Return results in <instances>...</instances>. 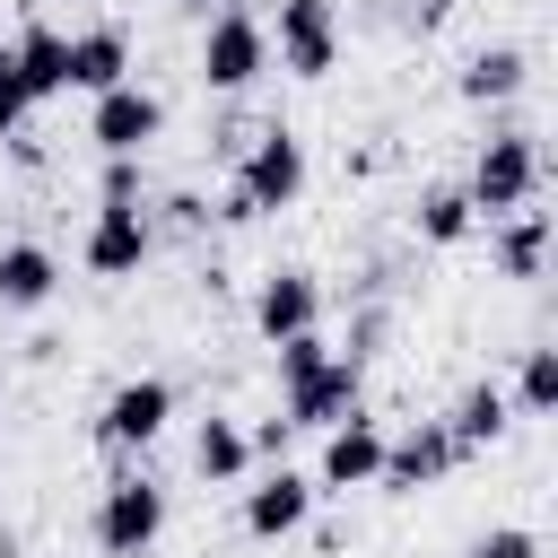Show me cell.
<instances>
[{
  "label": "cell",
  "mask_w": 558,
  "mask_h": 558,
  "mask_svg": "<svg viewBox=\"0 0 558 558\" xmlns=\"http://www.w3.org/2000/svg\"><path fill=\"white\" fill-rule=\"evenodd\" d=\"M471 218H514V209H532V192H541V140L532 131H514V122H497L488 140H480V157H471Z\"/></svg>",
  "instance_id": "1"
},
{
  "label": "cell",
  "mask_w": 558,
  "mask_h": 558,
  "mask_svg": "<svg viewBox=\"0 0 558 558\" xmlns=\"http://www.w3.org/2000/svg\"><path fill=\"white\" fill-rule=\"evenodd\" d=\"M262 70H270V26H262L244 0H227V9L201 26V87H209V96H253Z\"/></svg>",
  "instance_id": "2"
},
{
  "label": "cell",
  "mask_w": 558,
  "mask_h": 558,
  "mask_svg": "<svg viewBox=\"0 0 558 558\" xmlns=\"http://www.w3.org/2000/svg\"><path fill=\"white\" fill-rule=\"evenodd\" d=\"M227 183L244 192V209H253V218L296 209V201H305V140H296L288 122H262V131L244 140V157H235V174H227Z\"/></svg>",
  "instance_id": "3"
},
{
  "label": "cell",
  "mask_w": 558,
  "mask_h": 558,
  "mask_svg": "<svg viewBox=\"0 0 558 558\" xmlns=\"http://www.w3.org/2000/svg\"><path fill=\"white\" fill-rule=\"evenodd\" d=\"M357 401H366V366H349L340 349H323L305 375H288V384H279V418H288L296 436H323V427H340Z\"/></svg>",
  "instance_id": "4"
},
{
  "label": "cell",
  "mask_w": 558,
  "mask_h": 558,
  "mask_svg": "<svg viewBox=\"0 0 558 558\" xmlns=\"http://www.w3.org/2000/svg\"><path fill=\"white\" fill-rule=\"evenodd\" d=\"M166 532V488L148 471H122L105 497H96V549L105 558H148Z\"/></svg>",
  "instance_id": "5"
},
{
  "label": "cell",
  "mask_w": 558,
  "mask_h": 558,
  "mask_svg": "<svg viewBox=\"0 0 558 558\" xmlns=\"http://www.w3.org/2000/svg\"><path fill=\"white\" fill-rule=\"evenodd\" d=\"M270 52L288 78H331L340 70V0H279Z\"/></svg>",
  "instance_id": "6"
},
{
  "label": "cell",
  "mask_w": 558,
  "mask_h": 558,
  "mask_svg": "<svg viewBox=\"0 0 558 558\" xmlns=\"http://www.w3.org/2000/svg\"><path fill=\"white\" fill-rule=\"evenodd\" d=\"M166 418H174V384H166V375H131V384L105 392L96 445H105V453H148V445L166 436Z\"/></svg>",
  "instance_id": "7"
},
{
  "label": "cell",
  "mask_w": 558,
  "mask_h": 558,
  "mask_svg": "<svg viewBox=\"0 0 558 558\" xmlns=\"http://www.w3.org/2000/svg\"><path fill=\"white\" fill-rule=\"evenodd\" d=\"M157 131H166V96H157V87L122 78V87L87 96V140H96L105 157H148V140H157Z\"/></svg>",
  "instance_id": "8"
},
{
  "label": "cell",
  "mask_w": 558,
  "mask_h": 558,
  "mask_svg": "<svg viewBox=\"0 0 558 558\" xmlns=\"http://www.w3.org/2000/svg\"><path fill=\"white\" fill-rule=\"evenodd\" d=\"M375 471H384V427H375V418H366V401H357L340 427H323V453H314V497L375 488Z\"/></svg>",
  "instance_id": "9"
},
{
  "label": "cell",
  "mask_w": 558,
  "mask_h": 558,
  "mask_svg": "<svg viewBox=\"0 0 558 558\" xmlns=\"http://www.w3.org/2000/svg\"><path fill=\"white\" fill-rule=\"evenodd\" d=\"M148 253H157L148 209H96V218H87V235H78L87 279H140V270H148Z\"/></svg>",
  "instance_id": "10"
},
{
  "label": "cell",
  "mask_w": 558,
  "mask_h": 558,
  "mask_svg": "<svg viewBox=\"0 0 558 558\" xmlns=\"http://www.w3.org/2000/svg\"><path fill=\"white\" fill-rule=\"evenodd\" d=\"M314 323H323V279H314L305 262L262 270V288H253V331H262V340H288V331H314Z\"/></svg>",
  "instance_id": "11"
},
{
  "label": "cell",
  "mask_w": 558,
  "mask_h": 558,
  "mask_svg": "<svg viewBox=\"0 0 558 558\" xmlns=\"http://www.w3.org/2000/svg\"><path fill=\"white\" fill-rule=\"evenodd\" d=\"M462 453H453V436H445V418H418V427H401V436H384V471H375V488H392V497H410V488H436L445 471H453Z\"/></svg>",
  "instance_id": "12"
},
{
  "label": "cell",
  "mask_w": 558,
  "mask_h": 558,
  "mask_svg": "<svg viewBox=\"0 0 558 558\" xmlns=\"http://www.w3.org/2000/svg\"><path fill=\"white\" fill-rule=\"evenodd\" d=\"M235 523H244V541H288V532H305V523H314V471H288V462H279L262 488H244V514H235Z\"/></svg>",
  "instance_id": "13"
},
{
  "label": "cell",
  "mask_w": 558,
  "mask_h": 558,
  "mask_svg": "<svg viewBox=\"0 0 558 558\" xmlns=\"http://www.w3.org/2000/svg\"><path fill=\"white\" fill-rule=\"evenodd\" d=\"M506 427H514V401H506L488 375H480V384H462V392H453V410H445V436H453V453H462V462H471V453H488Z\"/></svg>",
  "instance_id": "14"
},
{
  "label": "cell",
  "mask_w": 558,
  "mask_h": 558,
  "mask_svg": "<svg viewBox=\"0 0 558 558\" xmlns=\"http://www.w3.org/2000/svg\"><path fill=\"white\" fill-rule=\"evenodd\" d=\"M52 288H61V253L52 244H0V314H35V305H52Z\"/></svg>",
  "instance_id": "15"
},
{
  "label": "cell",
  "mask_w": 558,
  "mask_h": 558,
  "mask_svg": "<svg viewBox=\"0 0 558 558\" xmlns=\"http://www.w3.org/2000/svg\"><path fill=\"white\" fill-rule=\"evenodd\" d=\"M453 87H462V105H514V96L532 87V52H523V44H480Z\"/></svg>",
  "instance_id": "16"
},
{
  "label": "cell",
  "mask_w": 558,
  "mask_h": 558,
  "mask_svg": "<svg viewBox=\"0 0 558 558\" xmlns=\"http://www.w3.org/2000/svg\"><path fill=\"white\" fill-rule=\"evenodd\" d=\"M131 78V35L122 26H78L70 35V87L78 96H105V87H122Z\"/></svg>",
  "instance_id": "17"
},
{
  "label": "cell",
  "mask_w": 558,
  "mask_h": 558,
  "mask_svg": "<svg viewBox=\"0 0 558 558\" xmlns=\"http://www.w3.org/2000/svg\"><path fill=\"white\" fill-rule=\"evenodd\" d=\"M9 61H17V78H26L35 105L70 96V35H61V26H26V35L9 44Z\"/></svg>",
  "instance_id": "18"
},
{
  "label": "cell",
  "mask_w": 558,
  "mask_h": 558,
  "mask_svg": "<svg viewBox=\"0 0 558 558\" xmlns=\"http://www.w3.org/2000/svg\"><path fill=\"white\" fill-rule=\"evenodd\" d=\"M192 471H201L209 488H227V480L253 471V445H244V427H235L227 410H209V418L192 427Z\"/></svg>",
  "instance_id": "19"
},
{
  "label": "cell",
  "mask_w": 558,
  "mask_h": 558,
  "mask_svg": "<svg viewBox=\"0 0 558 558\" xmlns=\"http://www.w3.org/2000/svg\"><path fill=\"white\" fill-rule=\"evenodd\" d=\"M497 279H541V262H549V218L541 209H514V218H497Z\"/></svg>",
  "instance_id": "20"
},
{
  "label": "cell",
  "mask_w": 558,
  "mask_h": 558,
  "mask_svg": "<svg viewBox=\"0 0 558 558\" xmlns=\"http://www.w3.org/2000/svg\"><path fill=\"white\" fill-rule=\"evenodd\" d=\"M480 218H471V192L462 183H427L418 192V244H462Z\"/></svg>",
  "instance_id": "21"
},
{
  "label": "cell",
  "mask_w": 558,
  "mask_h": 558,
  "mask_svg": "<svg viewBox=\"0 0 558 558\" xmlns=\"http://www.w3.org/2000/svg\"><path fill=\"white\" fill-rule=\"evenodd\" d=\"M392 349V305L384 296H357V314H349V340H340V357L349 366H375Z\"/></svg>",
  "instance_id": "22"
},
{
  "label": "cell",
  "mask_w": 558,
  "mask_h": 558,
  "mask_svg": "<svg viewBox=\"0 0 558 558\" xmlns=\"http://www.w3.org/2000/svg\"><path fill=\"white\" fill-rule=\"evenodd\" d=\"M514 410H523V418H549V410H558V349H523V366H514Z\"/></svg>",
  "instance_id": "23"
},
{
  "label": "cell",
  "mask_w": 558,
  "mask_h": 558,
  "mask_svg": "<svg viewBox=\"0 0 558 558\" xmlns=\"http://www.w3.org/2000/svg\"><path fill=\"white\" fill-rule=\"evenodd\" d=\"M96 209H148V166H140V157H105Z\"/></svg>",
  "instance_id": "24"
},
{
  "label": "cell",
  "mask_w": 558,
  "mask_h": 558,
  "mask_svg": "<svg viewBox=\"0 0 558 558\" xmlns=\"http://www.w3.org/2000/svg\"><path fill=\"white\" fill-rule=\"evenodd\" d=\"M201 227H209V201L201 192H166L157 218H148V235H201Z\"/></svg>",
  "instance_id": "25"
},
{
  "label": "cell",
  "mask_w": 558,
  "mask_h": 558,
  "mask_svg": "<svg viewBox=\"0 0 558 558\" xmlns=\"http://www.w3.org/2000/svg\"><path fill=\"white\" fill-rule=\"evenodd\" d=\"M26 113H35V96H26V78H17V61H9V44H0V140H17Z\"/></svg>",
  "instance_id": "26"
},
{
  "label": "cell",
  "mask_w": 558,
  "mask_h": 558,
  "mask_svg": "<svg viewBox=\"0 0 558 558\" xmlns=\"http://www.w3.org/2000/svg\"><path fill=\"white\" fill-rule=\"evenodd\" d=\"M462 558H541V532H532V523H497V532H480Z\"/></svg>",
  "instance_id": "27"
},
{
  "label": "cell",
  "mask_w": 558,
  "mask_h": 558,
  "mask_svg": "<svg viewBox=\"0 0 558 558\" xmlns=\"http://www.w3.org/2000/svg\"><path fill=\"white\" fill-rule=\"evenodd\" d=\"M288 418H262V427H244V445H253V462H288Z\"/></svg>",
  "instance_id": "28"
},
{
  "label": "cell",
  "mask_w": 558,
  "mask_h": 558,
  "mask_svg": "<svg viewBox=\"0 0 558 558\" xmlns=\"http://www.w3.org/2000/svg\"><path fill=\"white\" fill-rule=\"evenodd\" d=\"M192 9H209V0H192Z\"/></svg>",
  "instance_id": "29"
}]
</instances>
